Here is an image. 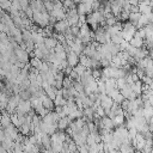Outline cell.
Masks as SVG:
<instances>
[{
	"mask_svg": "<svg viewBox=\"0 0 153 153\" xmlns=\"http://www.w3.org/2000/svg\"><path fill=\"white\" fill-rule=\"evenodd\" d=\"M131 141H127V142H123L121 146H120V152L121 153H134V148L130 143Z\"/></svg>",
	"mask_w": 153,
	"mask_h": 153,
	"instance_id": "8992f818",
	"label": "cell"
},
{
	"mask_svg": "<svg viewBox=\"0 0 153 153\" xmlns=\"http://www.w3.org/2000/svg\"><path fill=\"white\" fill-rule=\"evenodd\" d=\"M16 53H17L18 60H19L22 63H24V62H26V61L29 60V55H27V51H26V50H23V49H18Z\"/></svg>",
	"mask_w": 153,
	"mask_h": 153,
	"instance_id": "ba28073f",
	"label": "cell"
},
{
	"mask_svg": "<svg viewBox=\"0 0 153 153\" xmlns=\"http://www.w3.org/2000/svg\"><path fill=\"white\" fill-rule=\"evenodd\" d=\"M78 62H79V55H78L76 53L69 50L68 54H67V63H68L71 67H74V66H76Z\"/></svg>",
	"mask_w": 153,
	"mask_h": 153,
	"instance_id": "6da1fadb",
	"label": "cell"
},
{
	"mask_svg": "<svg viewBox=\"0 0 153 153\" xmlns=\"http://www.w3.org/2000/svg\"><path fill=\"white\" fill-rule=\"evenodd\" d=\"M74 71L78 73V75H79V76H81V75L86 72V67H84L82 65H78V66L74 68Z\"/></svg>",
	"mask_w": 153,
	"mask_h": 153,
	"instance_id": "7c38bea8",
	"label": "cell"
},
{
	"mask_svg": "<svg viewBox=\"0 0 153 153\" xmlns=\"http://www.w3.org/2000/svg\"><path fill=\"white\" fill-rule=\"evenodd\" d=\"M140 17H141V13H140L139 11H137V12H130L128 20H129L130 23H133L134 25H136V23H137V20L140 19Z\"/></svg>",
	"mask_w": 153,
	"mask_h": 153,
	"instance_id": "30bf717a",
	"label": "cell"
},
{
	"mask_svg": "<svg viewBox=\"0 0 153 153\" xmlns=\"http://www.w3.org/2000/svg\"><path fill=\"white\" fill-rule=\"evenodd\" d=\"M68 29H69V23L67 22V19H66V20H59V22L55 24V30H56L57 32L63 33V32L68 31Z\"/></svg>",
	"mask_w": 153,
	"mask_h": 153,
	"instance_id": "7a4b0ae2",
	"label": "cell"
},
{
	"mask_svg": "<svg viewBox=\"0 0 153 153\" xmlns=\"http://www.w3.org/2000/svg\"><path fill=\"white\" fill-rule=\"evenodd\" d=\"M30 108H31V103H30V102H25V100H23V102L19 103V105H18L17 109H18L19 114H27L29 110H30Z\"/></svg>",
	"mask_w": 153,
	"mask_h": 153,
	"instance_id": "5b68a950",
	"label": "cell"
},
{
	"mask_svg": "<svg viewBox=\"0 0 153 153\" xmlns=\"http://www.w3.org/2000/svg\"><path fill=\"white\" fill-rule=\"evenodd\" d=\"M112 121H114V124H115V127H120V126L124 124V121H126V118H124V115H123V114H121V115H117V116H115V117L112 118Z\"/></svg>",
	"mask_w": 153,
	"mask_h": 153,
	"instance_id": "8fae6325",
	"label": "cell"
},
{
	"mask_svg": "<svg viewBox=\"0 0 153 153\" xmlns=\"http://www.w3.org/2000/svg\"><path fill=\"white\" fill-rule=\"evenodd\" d=\"M139 12L141 14H149L153 12V6L149 2H139Z\"/></svg>",
	"mask_w": 153,
	"mask_h": 153,
	"instance_id": "3957f363",
	"label": "cell"
},
{
	"mask_svg": "<svg viewBox=\"0 0 153 153\" xmlns=\"http://www.w3.org/2000/svg\"><path fill=\"white\" fill-rule=\"evenodd\" d=\"M129 43H130V45H133V47H135V48H142L143 44H145V39L135 35V36L129 41Z\"/></svg>",
	"mask_w": 153,
	"mask_h": 153,
	"instance_id": "277c9868",
	"label": "cell"
},
{
	"mask_svg": "<svg viewBox=\"0 0 153 153\" xmlns=\"http://www.w3.org/2000/svg\"><path fill=\"white\" fill-rule=\"evenodd\" d=\"M44 44L50 50V49H53V48H55L57 45V41L51 38V37H47V38H44Z\"/></svg>",
	"mask_w": 153,
	"mask_h": 153,
	"instance_id": "9c48e42d",
	"label": "cell"
},
{
	"mask_svg": "<svg viewBox=\"0 0 153 153\" xmlns=\"http://www.w3.org/2000/svg\"><path fill=\"white\" fill-rule=\"evenodd\" d=\"M69 123H71V117L68 116H66V117H62V118H60L59 121H57V128H60V129H66L68 126H69Z\"/></svg>",
	"mask_w": 153,
	"mask_h": 153,
	"instance_id": "52a82bcc",
	"label": "cell"
}]
</instances>
